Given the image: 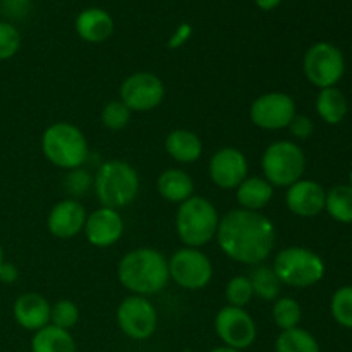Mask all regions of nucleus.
<instances>
[{"instance_id": "obj_1", "label": "nucleus", "mask_w": 352, "mask_h": 352, "mask_svg": "<svg viewBox=\"0 0 352 352\" xmlns=\"http://www.w3.org/2000/svg\"><path fill=\"white\" fill-rule=\"evenodd\" d=\"M217 244L236 263L256 267L270 258L277 241L274 222L261 212L236 208L220 217Z\"/></svg>"}, {"instance_id": "obj_2", "label": "nucleus", "mask_w": 352, "mask_h": 352, "mask_svg": "<svg viewBox=\"0 0 352 352\" xmlns=\"http://www.w3.org/2000/svg\"><path fill=\"white\" fill-rule=\"evenodd\" d=\"M117 278L131 294L150 298L164 291L170 280L168 260L153 248H136L119 261Z\"/></svg>"}, {"instance_id": "obj_3", "label": "nucleus", "mask_w": 352, "mask_h": 352, "mask_svg": "<svg viewBox=\"0 0 352 352\" xmlns=\"http://www.w3.org/2000/svg\"><path fill=\"white\" fill-rule=\"evenodd\" d=\"M93 191L105 208H126L140 192V175L129 162L107 160L93 175Z\"/></svg>"}, {"instance_id": "obj_4", "label": "nucleus", "mask_w": 352, "mask_h": 352, "mask_svg": "<svg viewBox=\"0 0 352 352\" xmlns=\"http://www.w3.org/2000/svg\"><path fill=\"white\" fill-rule=\"evenodd\" d=\"M220 215L215 205L203 196H191L175 213V232L186 248H199L215 239Z\"/></svg>"}, {"instance_id": "obj_5", "label": "nucleus", "mask_w": 352, "mask_h": 352, "mask_svg": "<svg viewBox=\"0 0 352 352\" xmlns=\"http://www.w3.org/2000/svg\"><path fill=\"white\" fill-rule=\"evenodd\" d=\"M45 158L62 170H72L88 160L89 146L85 133L71 122H54L41 134Z\"/></svg>"}, {"instance_id": "obj_6", "label": "nucleus", "mask_w": 352, "mask_h": 352, "mask_svg": "<svg viewBox=\"0 0 352 352\" xmlns=\"http://www.w3.org/2000/svg\"><path fill=\"white\" fill-rule=\"evenodd\" d=\"M272 268L282 285L296 289L313 287L325 275L322 256L302 246H289L278 251Z\"/></svg>"}, {"instance_id": "obj_7", "label": "nucleus", "mask_w": 352, "mask_h": 352, "mask_svg": "<svg viewBox=\"0 0 352 352\" xmlns=\"http://www.w3.org/2000/svg\"><path fill=\"white\" fill-rule=\"evenodd\" d=\"M261 170L274 188L287 189L305 175L306 155L294 141H275L263 151Z\"/></svg>"}, {"instance_id": "obj_8", "label": "nucleus", "mask_w": 352, "mask_h": 352, "mask_svg": "<svg viewBox=\"0 0 352 352\" xmlns=\"http://www.w3.org/2000/svg\"><path fill=\"white\" fill-rule=\"evenodd\" d=\"M168 277L186 291H201L212 282L213 263L199 248H182L168 258Z\"/></svg>"}, {"instance_id": "obj_9", "label": "nucleus", "mask_w": 352, "mask_h": 352, "mask_svg": "<svg viewBox=\"0 0 352 352\" xmlns=\"http://www.w3.org/2000/svg\"><path fill=\"white\" fill-rule=\"evenodd\" d=\"M302 71L308 81L320 89L333 88L346 72V60L339 48L329 41L311 45L305 54Z\"/></svg>"}, {"instance_id": "obj_10", "label": "nucleus", "mask_w": 352, "mask_h": 352, "mask_svg": "<svg viewBox=\"0 0 352 352\" xmlns=\"http://www.w3.org/2000/svg\"><path fill=\"white\" fill-rule=\"evenodd\" d=\"M117 325L120 332L133 340H146L158 327V313L153 302L143 296H127L117 306Z\"/></svg>"}, {"instance_id": "obj_11", "label": "nucleus", "mask_w": 352, "mask_h": 352, "mask_svg": "<svg viewBox=\"0 0 352 352\" xmlns=\"http://www.w3.org/2000/svg\"><path fill=\"white\" fill-rule=\"evenodd\" d=\"M120 102L133 113L151 112L165 98V85L153 72H134L127 76L119 89Z\"/></svg>"}, {"instance_id": "obj_12", "label": "nucleus", "mask_w": 352, "mask_h": 352, "mask_svg": "<svg viewBox=\"0 0 352 352\" xmlns=\"http://www.w3.org/2000/svg\"><path fill=\"white\" fill-rule=\"evenodd\" d=\"M296 113L294 98L284 91L263 93L250 107L251 122L263 131L287 129Z\"/></svg>"}, {"instance_id": "obj_13", "label": "nucleus", "mask_w": 352, "mask_h": 352, "mask_svg": "<svg viewBox=\"0 0 352 352\" xmlns=\"http://www.w3.org/2000/svg\"><path fill=\"white\" fill-rule=\"evenodd\" d=\"M215 332L223 346L244 351L256 340L258 327L246 308L226 306L215 316Z\"/></svg>"}, {"instance_id": "obj_14", "label": "nucleus", "mask_w": 352, "mask_h": 352, "mask_svg": "<svg viewBox=\"0 0 352 352\" xmlns=\"http://www.w3.org/2000/svg\"><path fill=\"white\" fill-rule=\"evenodd\" d=\"M248 158L239 148L223 146L212 155L208 162V175L220 189H236L248 177Z\"/></svg>"}, {"instance_id": "obj_15", "label": "nucleus", "mask_w": 352, "mask_h": 352, "mask_svg": "<svg viewBox=\"0 0 352 352\" xmlns=\"http://www.w3.org/2000/svg\"><path fill=\"white\" fill-rule=\"evenodd\" d=\"M82 234L91 246L100 250L117 244L124 234V220L119 210L100 206L88 213Z\"/></svg>"}, {"instance_id": "obj_16", "label": "nucleus", "mask_w": 352, "mask_h": 352, "mask_svg": "<svg viewBox=\"0 0 352 352\" xmlns=\"http://www.w3.org/2000/svg\"><path fill=\"white\" fill-rule=\"evenodd\" d=\"M327 191L316 181L299 179L285 191V206L301 219H313L325 210Z\"/></svg>"}, {"instance_id": "obj_17", "label": "nucleus", "mask_w": 352, "mask_h": 352, "mask_svg": "<svg viewBox=\"0 0 352 352\" xmlns=\"http://www.w3.org/2000/svg\"><path fill=\"white\" fill-rule=\"evenodd\" d=\"M85 206L74 198H65L52 206L47 217V229L57 239H72L82 232L86 222Z\"/></svg>"}, {"instance_id": "obj_18", "label": "nucleus", "mask_w": 352, "mask_h": 352, "mask_svg": "<svg viewBox=\"0 0 352 352\" xmlns=\"http://www.w3.org/2000/svg\"><path fill=\"white\" fill-rule=\"evenodd\" d=\"M52 305L38 292H24L14 301L12 315L17 325L28 332H38L50 325Z\"/></svg>"}, {"instance_id": "obj_19", "label": "nucleus", "mask_w": 352, "mask_h": 352, "mask_svg": "<svg viewBox=\"0 0 352 352\" xmlns=\"http://www.w3.org/2000/svg\"><path fill=\"white\" fill-rule=\"evenodd\" d=\"M78 36L86 43H103L113 33V19L105 9L88 7L81 10L74 21Z\"/></svg>"}, {"instance_id": "obj_20", "label": "nucleus", "mask_w": 352, "mask_h": 352, "mask_svg": "<svg viewBox=\"0 0 352 352\" xmlns=\"http://www.w3.org/2000/svg\"><path fill=\"white\" fill-rule=\"evenodd\" d=\"M274 189L263 175H251L236 188V201L239 208L248 212H261L274 198Z\"/></svg>"}, {"instance_id": "obj_21", "label": "nucleus", "mask_w": 352, "mask_h": 352, "mask_svg": "<svg viewBox=\"0 0 352 352\" xmlns=\"http://www.w3.org/2000/svg\"><path fill=\"white\" fill-rule=\"evenodd\" d=\"M157 191L165 201L181 205L195 196L192 177L182 168H167L157 179Z\"/></svg>"}, {"instance_id": "obj_22", "label": "nucleus", "mask_w": 352, "mask_h": 352, "mask_svg": "<svg viewBox=\"0 0 352 352\" xmlns=\"http://www.w3.org/2000/svg\"><path fill=\"white\" fill-rule=\"evenodd\" d=\"M165 150L179 164H195L203 153V141L189 129H174L165 138Z\"/></svg>"}, {"instance_id": "obj_23", "label": "nucleus", "mask_w": 352, "mask_h": 352, "mask_svg": "<svg viewBox=\"0 0 352 352\" xmlns=\"http://www.w3.org/2000/svg\"><path fill=\"white\" fill-rule=\"evenodd\" d=\"M31 352H78V346L71 332L47 325L33 333Z\"/></svg>"}, {"instance_id": "obj_24", "label": "nucleus", "mask_w": 352, "mask_h": 352, "mask_svg": "<svg viewBox=\"0 0 352 352\" xmlns=\"http://www.w3.org/2000/svg\"><path fill=\"white\" fill-rule=\"evenodd\" d=\"M347 110H349L347 98L337 86L320 89L318 96H316V112L323 122L330 124V126L340 124L346 119Z\"/></svg>"}, {"instance_id": "obj_25", "label": "nucleus", "mask_w": 352, "mask_h": 352, "mask_svg": "<svg viewBox=\"0 0 352 352\" xmlns=\"http://www.w3.org/2000/svg\"><path fill=\"white\" fill-rule=\"evenodd\" d=\"M250 282L253 285V292L256 298L263 299V301H275L280 298L282 292V282L278 280L277 274L274 268L267 267V265H256L251 267L250 272Z\"/></svg>"}, {"instance_id": "obj_26", "label": "nucleus", "mask_w": 352, "mask_h": 352, "mask_svg": "<svg viewBox=\"0 0 352 352\" xmlns=\"http://www.w3.org/2000/svg\"><path fill=\"white\" fill-rule=\"evenodd\" d=\"M275 352H320V344L313 333L296 327L278 333L275 340Z\"/></svg>"}, {"instance_id": "obj_27", "label": "nucleus", "mask_w": 352, "mask_h": 352, "mask_svg": "<svg viewBox=\"0 0 352 352\" xmlns=\"http://www.w3.org/2000/svg\"><path fill=\"white\" fill-rule=\"evenodd\" d=\"M325 210L336 222L352 223V186L340 184L327 191Z\"/></svg>"}, {"instance_id": "obj_28", "label": "nucleus", "mask_w": 352, "mask_h": 352, "mask_svg": "<svg viewBox=\"0 0 352 352\" xmlns=\"http://www.w3.org/2000/svg\"><path fill=\"white\" fill-rule=\"evenodd\" d=\"M272 318H274L275 325L280 329V332L296 329L302 320L301 305L294 298H287V296L275 299L274 306H272Z\"/></svg>"}, {"instance_id": "obj_29", "label": "nucleus", "mask_w": 352, "mask_h": 352, "mask_svg": "<svg viewBox=\"0 0 352 352\" xmlns=\"http://www.w3.org/2000/svg\"><path fill=\"white\" fill-rule=\"evenodd\" d=\"M254 298L253 285H251L248 275H237L232 277L226 285V299L227 306L234 308H246Z\"/></svg>"}, {"instance_id": "obj_30", "label": "nucleus", "mask_w": 352, "mask_h": 352, "mask_svg": "<svg viewBox=\"0 0 352 352\" xmlns=\"http://www.w3.org/2000/svg\"><path fill=\"white\" fill-rule=\"evenodd\" d=\"M330 311L340 327L352 329V285H344L333 292Z\"/></svg>"}, {"instance_id": "obj_31", "label": "nucleus", "mask_w": 352, "mask_h": 352, "mask_svg": "<svg viewBox=\"0 0 352 352\" xmlns=\"http://www.w3.org/2000/svg\"><path fill=\"white\" fill-rule=\"evenodd\" d=\"M79 322V306L71 299H60L55 305H52L50 313V325L57 327V329L67 330L74 329Z\"/></svg>"}, {"instance_id": "obj_32", "label": "nucleus", "mask_w": 352, "mask_h": 352, "mask_svg": "<svg viewBox=\"0 0 352 352\" xmlns=\"http://www.w3.org/2000/svg\"><path fill=\"white\" fill-rule=\"evenodd\" d=\"M133 112L120 100H112L102 109V124L110 131H122L129 126Z\"/></svg>"}, {"instance_id": "obj_33", "label": "nucleus", "mask_w": 352, "mask_h": 352, "mask_svg": "<svg viewBox=\"0 0 352 352\" xmlns=\"http://www.w3.org/2000/svg\"><path fill=\"white\" fill-rule=\"evenodd\" d=\"M21 33L9 21H0V62L9 60L19 52Z\"/></svg>"}, {"instance_id": "obj_34", "label": "nucleus", "mask_w": 352, "mask_h": 352, "mask_svg": "<svg viewBox=\"0 0 352 352\" xmlns=\"http://www.w3.org/2000/svg\"><path fill=\"white\" fill-rule=\"evenodd\" d=\"M64 186L69 195L76 199L78 196L88 195L89 189L93 188V175L82 167L72 168V170H67Z\"/></svg>"}, {"instance_id": "obj_35", "label": "nucleus", "mask_w": 352, "mask_h": 352, "mask_svg": "<svg viewBox=\"0 0 352 352\" xmlns=\"http://www.w3.org/2000/svg\"><path fill=\"white\" fill-rule=\"evenodd\" d=\"M291 131L292 136L296 140H308L313 133H315V124L309 119L308 116H302V113H296V117L292 119V122L287 127Z\"/></svg>"}, {"instance_id": "obj_36", "label": "nucleus", "mask_w": 352, "mask_h": 352, "mask_svg": "<svg viewBox=\"0 0 352 352\" xmlns=\"http://www.w3.org/2000/svg\"><path fill=\"white\" fill-rule=\"evenodd\" d=\"M2 12L10 19H23L30 12L31 0H0Z\"/></svg>"}, {"instance_id": "obj_37", "label": "nucleus", "mask_w": 352, "mask_h": 352, "mask_svg": "<svg viewBox=\"0 0 352 352\" xmlns=\"http://www.w3.org/2000/svg\"><path fill=\"white\" fill-rule=\"evenodd\" d=\"M17 278H19V270H17L16 265L3 260L0 263V282L2 284H14Z\"/></svg>"}, {"instance_id": "obj_38", "label": "nucleus", "mask_w": 352, "mask_h": 352, "mask_svg": "<svg viewBox=\"0 0 352 352\" xmlns=\"http://www.w3.org/2000/svg\"><path fill=\"white\" fill-rule=\"evenodd\" d=\"M189 36H191V26H189V24H181V26L175 30V33L172 34L170 41H168V47L170 48L181 47V45H184L186 41L189 40Z\"/></svg>"}, {"instance_id": "obj_39", "label": "nucleus", "mask_w": 352, "mask_h": 352, "mask_svg": "<svg viewBox=\"0 0 352 352\" xmlns=\"http://www.w3.org/2000/svg\"><path fill=\"white\" fill-rule=\"evenodd\" d=\"M282 0H254V3L258 6V9L261 10H274L280 6Z\"/></svg>"}, {"instance_id": "obj_40", "label": "nucleus", "mask_w": 352, "mask_h": 352, "mask_svg": "<svg viewBox=\"0 0 352 352\" xmlns=\"http://www.w3.org/2000/svg\"><path fill=\"white\" fill-rule=\"evenodd\" d=\"M210 352H243V351L232 349V347H227V346H219V347H215V349H212Z\"/></svg>"}, {"instance_id": "obj_41", "label": "nucleus", "mask_w": 352, "mask_h": 352, "mask_svg": "<svg viewBox=\"0 0 352 352\" xmlns=\"http://www.w3.org/2000/svg\"><path fill=\"white\" fill-rule=\"evenodd\" d=\"M3 261V250H2V246H0V263H2Z\"/></svg>"}, {"instance_id": "obj_42", "label": "nucleus", "mask_w": 352, "mask_h": 352, "mask_svg": "<svg viewBox=\"0 0 352 352\" xmlns=\"http://www.w3.org/2000/svg\"><path fill=\"white\" fill-rule=\"evenodd\" d=\"M181 352H192V351H189V349H184V351H181Z\"/></svg>"}, {"instance_id": "obj_43", "label": "nucleus", "mask_w": 352, "mask_h": 352, "mask_svg": "<svg viewBox=\"0 0 352 352\" xmlns=\"http://www.w3.org/2000/svg\"><path fill=\"white\" fill-rule=\"evenodd\" d=\"M349 186H352V170H351V184Z\"/></svg>"}]
</instances>
